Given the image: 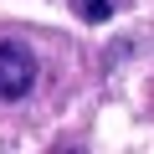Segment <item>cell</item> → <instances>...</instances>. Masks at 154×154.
I'll list each match as a JSON object with an SVG mask.
<instances>
[{
    "instance_id": "7a4b0ae2",
    "label": "cell",
    "mask_w": 154,
    "mask_h": 154,
    "mask_svg": "<svg viewBox=\"0 0 154 154\" xmlns=\"http://www.w3.org/2000/svg\"><path fill=\"white\" fill-rule=\"evenodd\" d=\"M72 11L82 16V21H93V26H103L113 16V0H72Z\"/></svg>"
},
{
    "instance_id": "6da1fadb",
    "label": "cell",
    "mask_w": 154,
    "mask_h": 154,
    "mask_svg": "<svg viewBox=\"0 0 154 154\" xmlns=\"http://www.w3.org/2000/svg\"><path fill=\"white\" fill-rule=\"evenodd\" d=\"M36 77H41V67H36L31 46L5 36V41H0V103H21L36 88Z\"/></svg>"
}]
</instances>
